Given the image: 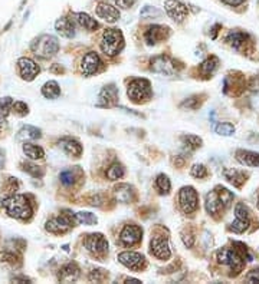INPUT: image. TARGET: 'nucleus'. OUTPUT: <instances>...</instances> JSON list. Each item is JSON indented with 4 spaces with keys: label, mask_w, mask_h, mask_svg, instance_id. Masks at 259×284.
<instances>
[{
    "label": "nucleus",
    "mask_w": 259,
    "mask_h": 284,
    "mask_svg": "<svg viewBox=\"0 0 259 284\" xmlns=\"http://www.w3.org/2000/svg\"><path fill=\"white\" fill-rule=\"evenodd\" d=\"M216 191H218V194H219V198H221L223 207L228 208L230 204H232V201H233V194L230 192L229 189L226 188H218Z\"/></svg>",
    "instance_id": "nucleus-38"
},
{
    "label": "nucleus",
    "mask_w": 259,
    "mask_h": 284,
    "mask_svg": "<svg viewBox=\"0 0 259 284\" xmlns=\"http://www.w3.org/2000/svg\"><path fill=\"white\" fill-rule=\"evenodd\" d=\"M68 212V211H67ZM72 214H61L55 218H50L46 223V230L55 234H61V233H67L68 230L72 226Z\"/></svg>",
    "instance_id": "nucleus-8"
},
{
    "label": "nucleus",
    "mask_w": 259,
    "mask_h": 284,
    "mask_svg": "<svg viewBox=\"0 0 259 284\" xmlns=\"http://www.w3.org/2000/svg\"><path fill=\"white\" fill-rule=\"evenodd\" d=\"M183 141L187 142V145L190 148H199V147H201V144H203V141H201L199 136H196V135H184Z\"/></svg>",
    "instance_id": "nucleus-43"
},
{
    "label": "nucleus",
    "mask_w": 259,
    "mask_h": 284,
    "mask_svg": "<svg viewBox=\"0 0 259 284\" xmlns=\"http://www.w3.org/2000/svg\"><path fill=\"white\" fill-rule=\"evenodd\" d=\"M250 226L249 223V218H238L230 224V230L233 231V233H236V234H242V233H245L248 227Z\"/></svg>",
    "instance_id": "nucleus-33"
},
{
    "label": "nucleus",
    "mask_w": 259,
    "mask_h": 284,
    "mask_svg": "<svg viewBox=\"0 0 259 284\" xmlns=\"http://www.w3.org/2000/svg\"><path fill=\"white\" fill-rule=\"evenodd\" d=\"M131 194H133V189L130 185H118L115 188V195H117V199L121 201V202H130L131 201Z\"/></svg>",
    "instance_id": "nucleus-31"
},
{
    "label": "nucleus",
    "mask_w": 259,
    "mask_h": 284,
    "mask_svg": "<svg viewBox=\"0 0 259 284\" xmlns=\"http://www.w3.org/2000/svg\"><path fill=\"white\" fill-rule=\"evenodd\" d=\"M23 152L26 154V157L30 160H42L45 157V151L35 144H28L25 142L23 144Z\"/></svg>",
    "instance_id": "nucleus-27"
},
{
    "label": "nucleus",
    "mask_w": 259,
    "mask_h": 284,
    "mask_svg": "<svg viewBox=\"0 0 259 284\" xmlns=\"http://www.w3.org/2000/svg\"><path fill=\"white\" fill-rule=\"evenodd\" d=\"M151 70L164 75H176L179 72V67L176 60H173L172 57L156 56L151 60Z\"/></svg>",
    "instance_id": "nucleus-7"
},
{
    "label": "nucleus",
    "mask_w": 259,
    "mask_h": 284,
    "mask_svg": "<svg viewBox=\"0 0 259 284\" xmlns=\"http://www.w3.org/2000/svg\"><path fill=\"white\" fill-rule=\"evenodd\" d=\"M179 201H180V208L186 214H190L199 207V195L193 187H183L179 194Z\"/></svg>",
    "instance_id": "nucleus-6"
},
{
    "label": "nucleus",
    "mask_w": 259,
    "mask_h": 284,
    "mask_svg": "<svg viewBox=\"0 0 259 284\" xmlns=\"http://www.w3.org/2000/svg\"><path fill=\"white\" fill-rule=\"evenodd\" d=\"M235 216L238 218H249V209L245 204L239 202L235 208Z\"/></svg>",
    "instance_id": "nucleus-44"
},
{
    "label": "nucleus",
    "mask_w": 259,
    "mask_h": 284,
    "mask_svg": "<svg viewBox=\"0 0 259 284\" xmlns=\"http://www.w3.org/2000/svg\"><path fill=\"white\" fill-rule=\"evenodd\" d=\"M169 35V29L164 28V26H159V25H154V26H150V28L145 30V42L148 45H156L159 42H162L164 39L167 38Z\"/></svg>",
    "instance_id": "nucleus-16"
},
{
    "label": "nucleus",
    "mask_w": 259,
    "mask_h": 284,
    "mask_svg": "<svg viewBox=\"0 0 259 284\" xmlns=\"http://www.w3.org/2000/svg\"><path fill=\"white\" fill-rule=\"evenodd\" d=\"M156 187H157V189H159L162 194H169V191L172 188V184H170L169 177L164 175V174H160V175L157 177V180H156Z\"/></svg>",
    "instance_id": "nucleus-34"
},
{
    "label": "nucleus",
    "mask_w": 259,
    "mask_h": 284,
    "mask_svg": "<svg viewBox=\"0 0 259 284\" xmlns=\"http://www.w3.org/2000/svg\"><path fill=\"white\" fill-rule=\"evenodd\" d=\"M42 95L48 99H57L61 95V88L55 81H49L42 86Z\"/></svg>",
    "instance_id": "nucleus-28"
},
{
    "label": "nucleus",
    "mask_w": 259,
    "mask_h": 284,
    "mask_svg": "<svg viewBox=\"0 0 259 284\" xmlns=\"http://www.w3.org/2000/svg\"><path fill=\"white\" fill-rule=\"evenodd\" d=\"M59 180H61V182H62L65 187H69V185H72V184L75 182V174H74V171L72 170L62 171V172L59 174Z\"/></svg>",
    "instance_id": "nucleus-39"
},
{
    "label": "nucleus",
    "mask_w": 259,
    "mask_h": 284,
    "mask_svg": "<svg viewBox=\"0 0 259 284\" xmlns=\"http://www.w3.org/2000/svg\"><path fill=\"white\" fill-rule=\"evenodd\" d=\"M101 65H102V62H101L98 53H95V52H88L84 56V59H82V70L88 76L96 74L99 70Z\"/></svg>",
    "instance_id": "nucleus-17"
},
{
    "label": "nucleus",
    "mask_w": 259,
    "mask_h": 284,
    "mask_svg": "<svg viewBox=\"0 0 259 284\" xmlns=\"http://www.w3.org/2000/svg\"><path fill=\"white\" fill-rule=\"evenodd\" d=\"M127 283L137 284V283H141V281H140V280H137V278H127Z\"/></svg>",
    "instance_id": "nucleus-52"
},
{
    "label": "nucleus",
    "mask_w": 259,
    "mask_h": 284,
    "mask_svg": "<svg viewBox=\"0 0 259 284\" xmlns=\"http://www.w3.org/2000/svg\"><path fill=\"white\" fill-rule=\"evenodd\" d=\"M12 111L16 115H19V116H25V115L29 114V106L25 104V102L18 101V102H13V105H12Z\"/></svg>",
    "instance_id": "nucleus-41"
},
{
    "label": "nucleus",
    "mask_w": 259,
    "mask_h": 284,
    "mask_svg": "<svg viewBox=\"0 0 259 284\" xmlns=\"http://www.w3.org/2000/svg\"><path fill=\"white\" fill-rule=\"evenodd\" d=\"M183 243L187 248H190L193 246V243H194V237L192 234H183Z\"/></svg>",
    "instance_id": "nucleus-48"
},
{
    "label": "nucleus",
    "mask_w": 259,
    "mask_h": 284,
    "mask_svg": "<svg viewBox=\"0 0 259 284\" xmlns=\"http://www.w3.org/2000/svg\"><path fill=\"white\" fill-rule=\"evenodd\" d=\"M74 18H75V22H77L78 25L81 26V28L86 29V30H89V32H92V30H95L98 29V22L95 19H92L89 15H86V13H77V15H74Z\"/></svg>",
    "instance_id": "nucleus-25"
},
{
    "label": "nucleus",
    "mask_w": 259,
    "mask_h": 284,
    "mask_svg": "<svg viewBox=\"0 0 259 284\" xmlns=\"http://www.w3.org/2000/svg\"><path fill=\"white\" fill-rule=\"evenodd\" d=\"M190 174H192L194 178H204V177H208V168L203 165V164H194L192 167V170H190Z\"/></svg>",
    "instance_id": "nucleus-40"
},
{
    "label": "nucleus",
    "mask_w": 259,
    "mask_h": 284,
    "mask_svg": "<svg viewBox=\"0 0 259 284\" xmlns=\"http://www.w3.org/2000/svg\"><path fill=\"white\" fill-rule=\"evenodd\" d=\"M96 15L98 18L104 19L106 22H110V23H114L117 20L120 19V12L115 6H111L106 2H99L98 6H96Z\"/></svg>",
    "instance_id": "nucleus-14"
},
{
    "label": "nucleus",
    "mask_w": 259,
    "mask_h": 284,
    "mask_svg": "<svg viewBox=\"0 0 259 284\" xmlns=\"http://www.w3.org/2000/svg\"><path fill=\"white\" fill-rule=\"evenodd\" d=\"M245 278L248 283H259V270H252L249 274H246Z\"/></svg>",
    "instance_id": "nucleus-47"
},
{
    "label": "nucleus",
    "mask_w": 259,
    "mask_h": 284,
    "mask_svg": "<svg viewBox=\"0 0 259 284\" xmlns=\"http://www.w3.org/2000/svg\"><path fill=\"white\" fill-rule=\"evenodd\" d=\"M12 105H13V101L10 96H6L0 101V119H6L8 115L10 114L12 111Z\"/></svg>",
    "instance_id": "nucleus-36"
},
{
    "label": "nucleus",
    "mask_w": 259,
    "mask_h": 284,
    "mask_svg": "<svg viewBox=\"0 0 259 284\" xmlns=\"http://www.w3.org/2000/svg\"><path fill=\"white\" fill-rule=\"evenodd\" d=\"M23 171L30 174V175L35 177V178H40V177L43 175V170H42L40 167L32 165V164H25V165H23Z\"/></svg>",
    "instance_id": "nucleus-42"
},
{
    "label": "nucleus",
    "mask_w": 259,
    "mask_h": 284,
    "mask_svg": "<svg viewBox=\"0 0 259 284\" xmlns=\"http://www.w3.org/2000/svg\"><path fill=\"white\" fill-rule=\"evenodd\" d=\"M78 277H79V268L77 267V264H67L65 267L61 268V273H59V280L61 281H75Z\"/></svg>",
    "instance_id": "nucleus-24"
},
{
    "label": "nucleus",
    "mask_w": 259,
    "mask_h": 284,
    "mask_svg": "<svg viewBox=\"0 0 259 284\" xmlns=\"http://www.w3.org/2000/svg\"><path fill=\"white\" fill-rule=\"evenodd\" d=\"M118 261L128 268L137 270L143 265L144 256L140 253H135V251H124L118 256Z\"/></svg>",
    "instance_id": "nucleus-15"
},
{
    "label": "nucleus",
    "mask_w": 259,
    "mask_h": 284,
    "mask_svg": "<svg viewBox=\"0 0 259 284\" xmlns=\"http://www.w3.org/2000/svg\"><path fill=\"white\" fill-rule=\"evenodd\" d=\"M115 6L121 8V9H130L134 5V0H113Z\"/></svg>",
    "instance_id": "nucleus-46"
},
{
    "label": "nucleus",
    "mask_w": 259,
    "mask_h": 284,
    "mask_svg": "<svg viewBox=\"0 0 259 284\" xmlns=\"http://www.w3.org/2000/svg\"><path fill=\"white\" fill-rule=\"evenodd\" d=\"M127 94L133 102L138 104L141 101H147L151 98V85L147 79H134L128 85Z\"/></svg>",
    "instance_id": "nucleus-5"
},
{
    "label": "nucleus",
    "mask_w": 259,
    "mask_h": 284,
    "mask_svg": "<svg viewBox=\"0 0 259 284\" xmlns=\"http://www.w3.org/2000/svg\"><path fill=\"white\" fill-rule=\"evenodd\" d=\"M40 135H42L40 129L35 128V126H30V125H26L19 131L18 138L19 139H38V138H40Z\"/></svg>",
    "instance_id": "nucleus-30"
},
{
    "label": "nucleus",
    "mask_w": 259,
    "mask_h": 284,
    "mask_svg": "<svg viewBox=\"0 0 259 284\" xmlns=\"http://www.w3.org/2000/svg\"><path fill=\"white\" fill-rule=\"evenodd\" d=\"M18 67H19L20 76L26 81H33L35 76L39 74V66L29 57H20L18 60Z\"/></svg>",
    "instance_id": "nucleus-13"
},
{
    "label": "nucleus",
    "mask_w": 259,
    "mask_h": 284,
    "mask_svg": "<svg viewBox=\"0 0 259 284\" xmlns=\"http://www.w3.org/2000/svg\"><path fill=\"white\" fill-rule=\"evenodd\" d=\"M75 220H77L79 224H85V226H91V224H95L96 223V217L94 214H91V212H84V211L77 212V214H75Z\"/></svg>",
    "instance_id": "nucleus-37"
},
{
    "label": "nucleus",
    "mask_w": 259,
    "mask_h": 284,
    "mask_svg": "<svg viewBox=\"0 0 259 284\" xmlns=\"http://www.w3.org/2000/svg\"><path fill=\"white\" fill-rule=\"evenodd\" d=\"M221 2H223L225 5H228V6H239V5H242L245 0H221Z\"/></svg>",
    "instance_id": "nucleus-50"
},
{
    "label": "nucleus",
    "mask_w": 259,
    "mask_h": 284,
    "mask_svg": "<svg viewBox=\"0 0 259 284\" xmlns=\"http://www.w3.org/2000/svg\"><path fill=\"white\" fill-rule=\"evenodd\" d=\"M124 46V38L123 33L118 29H107L102 35V42H101V49L108 56L117 55Z\"/></svg>",
    "instance_id": "nucleus-3"
},
{
    "label": "nucleus",
    "mask_w": 259,
    "mask_h": 284,
    "mask_svg": "<svg viewBox=\"0 0 259 284\" xmlns=\"http://www.w3.org/2000/svg\"><path fill=\"white\" fill-rule=\"evenodd\" d=\"M3 207L6 208L10 217L16 220H29L32 217V205L25 195H10L3 199Z\"/></svg>",
    "instance_id": "nucleus-1"
},
{
    "label": "nucleus",
    "mask_w": 259,
    "mask_h": 284,
    "mask_svg": "<svg viewBox=\"0 0 259 284\" xmlns=\"http://www.w3.org/2000/svg\"><path fill=\"white\" fill-rule=\"evenodd\" d=\"M32 52L36 55V56L42 57V59H49V57L55 56L59 50V42L55 36H50V35H42L36 38L32 45H30Z\"/></svg>",
    "instance_id": "nucleus-2"
},
{
    "label": "nucleus",
    "mask_w": 259,
    "mask_h": 284,
    "mask_svg": "<svg viewBox=\"0 0 259 284\" xmlns=\"http://www.w3.org/2000/svg\"><path fill=\"white\" fill-rule=\"evenodd\" d=\"M151 253L157 258H160V260L170 258L172 251H170V246H169L167 238H164V237H154L153 240H151Z\"/></svg>",
    "instance_id": "nucleus-12"
},
{
    "label": "nucleus",
    "mask_w": 259,
    "mask_h": 284,
    "mask_svg": "<svg viewBox=\"0 0 259 284\" xmlns=\"http://www.w3.org/2000/svg\"><path fill=\"white\" fill-rule=\"evenodd\" d=\"M164 9L167 12V15L176 22H183L187 16V6L183 5L179 0H166L164 3Z\"/></svg>",
    "instance_id": "nucleus-10"
},
{
    "label": "nucleus",
    "mask_w": 259,
    "mask_h": 284,
    "mask_svg": "<svg viewBox=\"0 0 259 284\" xmlns=\"http://www.w3.org/2000/svg\"><path fill=\"white\" fill-rule=\"evenodd\" d=\"M225 208L223 204H222L221 198H219V194L218 191H211L208 195H206V209L211 216H218L221 214L222 209Z\"/></svg>",
    "instance_id": "nucleus-18"
},
{
    "label": "nucleus",
    "mask_w": 259,
    "mask_h": 284,
    "mask_svg": "<svg viewBox=\"0 0 259 284\" xmlns=\"http://www.w3.org/2000/svg\"><path fill=\"white\" fill-rule=\"evenodd\" d=\"M226 42H228L233 49L239 50L240 47L248 42V35L243 33V32H239V30H232L229 35L226 36Z\"/></svg>",
    "instance_id": "nucleus-23"
},
{
    "label": "nucleus",
    "mask_w": 259,
    "mask_h": 284,
    "mask_svg": "<svg viewBox=\"0 0 259 284\" xmlns=\"http://www.w3.org/2000/svg\"><path fill=\"white\" fill-rule=\"evenodd\" d=\"M12 281H15V283H30V280L26 277H13Z\"/></svg>",
    "instance_id": "nucleus-51"
},
{
    "label": "nucleus",
    "mask_w": 259,
    "mask_h": 284,
    "mask_svg": "<svg viewBox=\"0 0 259 284\" xmlns=\"http://www.w3.org/2000/svg\"><path fill=\"white\" fill-rule=\"evenodd\" d=\"M85 247L88 248V251L94 253L96 256L106 254L108 251V243H107L106 237L99 233L96 234H89L85 238Z\"/></svg>",
    "instance_id": "nucleus-9"
},
{
    "label": "nucleus",
    "mask_w": 259,
    "mask_h": 284,
    "mask_svg": "<svg viewBox=\"0 0 259 284\" xmlns=\"http://www.w3.org/2000/svg\"><path fill=\"white\" fill-rule=\"evenodd\" d=\"M59 147L71 157H81V154H82V145L77 139H72V138H62L59 141Z\"/></svg>",
    "instance_id": "nucleus-21"
},
{
    "label": "nucleus",
    "mask_w": 259,
    "mask_h": 284,
    "mask_svg": "<svg viewBox=\"0 0 259 284\" xmlns=\"http://www.w3.org/2000/svg\"><path fill=\"white\" fill-rule=\"evenodd\" d=\"M218 260L221 264L228 265L232 271H236V273H239L245 264L243 257L240 256L239 251L236 248H228V247L218 251Z\"/></svg>",
    "instance_id": "nucleus-4"
},
{
    "label": "nucleus",
    "mask_w": 259,
    "mask_h": 284,
    "mask_svg": "<svg viewBox=\"0 0 259 284\" xmlns=\"http://www.w3.org/2000/svg\"><path fill=\"white\" fill-rule=\"evenodd\" d=\"M118 101V89L115 85H107L99 92V102L104 106H113Z\"/></svg>",
    "instance_id": "nucleus-19"
},
{
    "label": "nucleus",
    "mask_w": 259,
    "mask_h": 284,
    "mask_svg": "<svg viewBox=\"0 0 259 284\" xmlns=\"http://www.w3.org/2000/svg\"><path fill=\"white\" fill-rule=\"evenodd\" d=\"M219 65V59L216 56H211L208 57L204 62H201L200 65V74L204 78H208V76H211L215 70H216V67Z\"/></svg>",
    "instance_id": "nucleus-29"
},
{
    "label": "nucleus",
    "mask_w": 259,
    "mask_h": 284,
    "mask_svg": "<svg viewBox=\"0 0 259 284\" xmlns=\"http://www.w3.org/2000/svg\"><path fill=\"white\" fill-rule=\"evenodd\" d=\"M215 132L222 136H232L235 133V126L229 122H221L215 126Z\"/></svg>",
    "instance_id": "nucleus-35"
},
{
    "label": "nucleus",
    "mask_w": 259,
    "mask_h": 284,
    "mask_svg": "<svg viewBox=\"0 0 259 284\" xmlns=\"http://www.w3.org/2000/svg\"><path fill=\"white\" fill-rule=\"evenodd\" d=\"M258 208H259V197H258Z\"/></svg>",
    "instance_id": "nucleus-53"
},
{
    "label": "nucleus",
    "mask_w": 259,
    "mask_h": 284,
    "mask_svg": "<svg viewBox=\"0 0 259 284\" xmlns=\"http://www.w3.org/2000/svg\"><path fill=\"white\" fill-rule=\"evenodd\" d=\"M141 236H143V230L138 227V226H125L120 234V240L124 246H134L137 244L140 240H141Z\"/></svg>",
    "instance_id": "nucleus-11"
},
{
    "label": "nucleus",
    "mask_w": 259,
    "mask_h": 284,
    "mask_svg": "<svg viewBox=\"0 0 259 284\" xmlns=\"http://www.w3.org/2000/svg\"><path fill=\"white\" fill-rule=\"evenodd\" d=\"M249 88L252 89V91H253V92H259V76L253 78V79L250 81Z\"/></svg>",
    "instance_id": "nucleus-49"
},
{
    "label": "nucleus",
    "mask_w": 259,
    "mask_h": 284,
    "mask_svg": "<svg viewBox=\"0 0 259 284\" xmlns=\"http://www.w3.org/2000/svg\"><path fill=\"white\" fill-rule=\"evenodd\" d=\"M55 29H57L58 33L64 38H74L75 36V28H74V20L72 19L62 18V19L57 20Z\"/></svg>",
    "instance_id": "nucleus-22"
},
{
    "label": "nucleus",
    "mask_w": 259,
    "mask_h": 284,
    "mask_svg": "<svg viewBox=\"0 0 259 284\" xmlns=\"http://www.w3.org/2000/svg\"><path fill=\"white\" fill-rule=\"evenodd\" d=\"M223 175H225V178L232 182L235 187H240L245 181H246V177H245V174L242 172V171H236L233 170V168H226V170L223 171Z\"/></svg>",
    "instance_id": "nucleus-26"
},
{
    "label": "nucleus",
    "mask_w": 259,
    "mask_h": 284,
    "mask_svg": "<svg viewBox=\"0 0 259 284\" xmlns=\"http://www.w3.org/2000/svg\"><path fill=\"white\" fill-rule=\"evenodd\" d=\"M160 15H162V12L156 8H151V6H144L143 12H141L143 18H151V16H160Z\"/></svg>",
    "instance_id": "nucleus-45"
},
{
    "label": "nucleus",
    "mask_w": 259,
    "mask_h": 284,
    "mask_svg": "<svg viewBox=\"0 0 259 284\" xmlns=\"http://www.w3.org/2000/svg\"><path fill=\"white\" fill-rule=\"evenodd\" d=\"M236 160L246 167H259V154L258 152L248 151V150H238L236 151Z\"/></svg>",
    "instance_id": "nucleus-20"
},
{
    "label": "nucleus",
    "mask_w": 259,
    "mask_h": 284,
    "mask_svg": "<svg viewBox=\"0 0 259 284\" xmlns=\"http://www.w3.org/2000/svg\"><path fill=\"white\" fill-rule=\"evenodd\" d=\"M124 177V167L118 162H114L108 170H107V178L111 181L120 180Z\"/></svg>",
    "instance_id": "nucleus-32"
}]
</instances>
